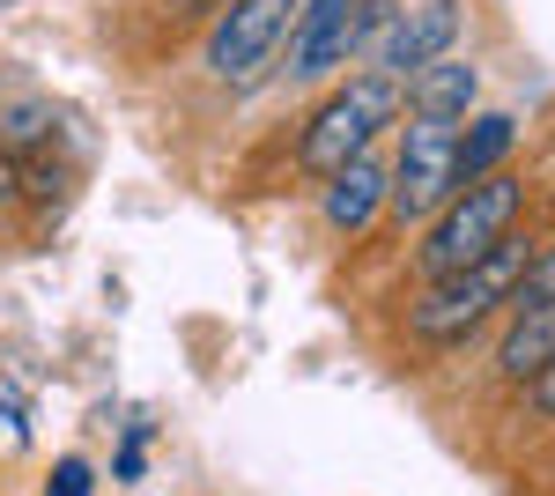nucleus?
<instances>
[{"instance_id": "1", "label": "nucleus", "mask_w": 555, "mask_h": 496, "mask_svg": "<svg viewBox=\"0 0 555 496\" xmlns=\"http://www.w3.org/2000/svg\"><path fill=\"white\" fill-rule=\"evenodd\" d=\"M533 230H512L496 252H481L474 267L460 275H444V282H423L415 296V311H408V341L429 348V356H444V348H467L474 333L489 327V319H504L518 296V275H526V259H533Z\"/></svg>"}, {"instance_id": "2", "label": "nucleus", "mask_w": 555, "mask_h": 496, "mask_svg": "<svg viewBox=\"0 0 555 496\" xmlns=\"http://www.w3.org/2000/svg\"><path fill=\"white\" fill-rule=\"evenodd\" d=\"M400 119H408V82L385 75V67H356L341 89H326L311 104V119L297 133V170L304 178H334L348 156L378 149Z\"/></svg>"}, {"instance_id": "3", "label": "nucleus", "mask_w": 555, "mask_h": 496, "mask_svg": "<svg viewBox=\"0 0 555 496\" xmlns=\"http://www.w3.org/2000/svg\"><path fill=\"white\" fill-rule=\"evenodd\" d=\"M512 230H526V178H512V170H489V178L460 186V193H452V201H444V207L423 222L415 275H423V282H444V275L474 267L481 252H496Z\"/></svg>"}, {"instance_id": "4", "label": "nucleus", "mask_w": 555, "mask_h": 496, "mask_svg": "<svg viewBox=\"0 0 555 496\" xmlns=\"http://www.w3.org/2000/svg\"><path fill=\"white\" fill-rule=\"evenodd\" d=\"M392 201H385V222L400 230H423L437 207L460 193V126L452 119H408L392 126Z\"/></svg>"}, {"instance_id": "5", "label": "nucleus", "mask_w": 555, "mask_h": 496, "mask_svg": "<svg viewBox=\"0 0 555 496\" xmlns=\"http://www.w3.org/2000/svg\"><path fill=\"white\" fill-rule=\"evenodd\" d=\"M289 15L297 0H222L208 15V38H201V75L215 89H259L282 60V38H289Z\"/></svg>"}, {"instance_id": "6", "label": "nucleus", "mask_w": 555, "mask_h": 496, "mask_svg": "<svg viewBox=\"0 0 555 496\" xmlns=\"http://www.w3.org/2000/svg\"><path fill=\"white\" fill-rule=\"evenodd\" d=\"M348 15H356V0H297L274 75L289 89H319L334 75H348Z\"/></svg>"}, {"instance_id": "7", "label": "nucleus", "mask_w": 555, "mask_h": 496, "mask_svg": "<svg viewBox=\"0 0 555 496\" xmlns=\"http://www.w3.org/2000/svg\"><path fill=\"white\" fill-rule=\"evenodd\" d=\"M460 44H467V0H400V15H392V30H385L371 67H385V75L408 82L415 67L452 60Z\"/></svg>"}, {"instance_id": "8", "label": "nucleus", "mask_w": 555, "mask_h": 496, "mask_svg": "<svg viewBox=\"0 0 555 496\" xmlns=\"http://www.w3.org/2000/svg\"><path fill=\"white\" fill-rule=\"evenodd\" d=\"M385 201H392V156L385 149H363L334 178H319V222L334 238H371L385 222Z\"/></svg>"}, {"instance_id": "9", "label": "nucleus", "mask_w": 555, "mask_h": 496, "mask_svg": "<svg viewBox=\"0 0 555 496\" xmlns=\"http://www.w3.org/2000/svg\"><path fill=\"white\" fill-rule=\"evenodd\" d=\"M555 364V296L548 304H518V311H504V333L489 341V371H496V385L504 393H518L533 371H548Z\"/></svg>"}, {"instance_id": "10", "label": "nucleus", "mask_w": 555, "mask_h": 496, "mask_svg": "<svg viewBox=\"0 0 555 496\" xmlns=\"http://www.w3.org/2000/svg\"><path fill=\"white\" fill-rule=\"evenodd\" d=\"M474 104H481V60L467 52H452V60H429L408 75V112L415 119H474Z\"/></svg>"}, {"instance_id": "11", "label": "nucleus", "mask_w": 555, "mask_h": 496, "mask_svg": "<svg viewBox=\"0 0 555 496\" xmlns=\"http://www.w3.org/2000/svg\"><path fill=\"white\" fill-rule=\"evenodd\" d=\"M512 149H518V119L512 112H474V119H460V186L504 170Z\"/></svg>"}, {"instance_id": "12", "label": "nucleus", "mask_w": 555, "mask_h": 496, "mask_svg": "<svg viewBox=\"0 0 555 496\" xmlns=\"http://www.w3.org/2000/svg\"><path fill=\"white\" fill-rule=\"evenodd\" d=\"M60 104H0V149L30 156V149H60Z\"/></svg>"}, {"instance_id": "13", "label": "nucleus", "mask_w": 555, "mask_h": 496, "mask_svg": "<svg viewBox=\"0 0 555 496\" xmlns=\"http://www.w3.org/2000/svg\"><path fill=\"white\" fill-rule=\"evenodd\" d=\"M392 15H400V0H356V15H348V67H371L378 60Z\"/></svg>"}, {"instance_id": "14", "label": "nucleus", "mask_w": 555, "mask_h": 496, "mask_svg": "<svg viewBox=\"0 0 555 496\" xmlns=\"http://www.w3.org/2000/svg\"><path fill=\"white\" fill-rule=\"evenodd\" d=\"M548 296H555V238H541V245H533V259H526V275H518L512 311H518V304H548Z\"/></svg>"}, {"instance_id": "15", "label": "nucleus", "mask_w": 555, "mask_h": 496, "mask_svg": "<svg viewBox=\"0 0 555 496\" xmlns=\"http://www.w3.org/2000/svg\"><path fill=\"white\" fill-rule=\"evenodd\" d=\"M518 415H526V422H541V430H555V364L518 385Z\"/></svg>"}, {"instance_id": "16", "label": "nucleus", "mask_w": 555, "mask_h": 496, "mask_svg": "<svg viewBox=\"0 0 555 496\" xmlns=\"http://www.w3.org/2000/svg\"><path fill=\"white\" fill-rule=\"evenodd\" d=\"M141 467H149V422H133L127 437H119V453H112V474L119 482H141Z\"/></svg>"}, {"instance_id": "17", "label": "nucleus", "mask_w": 555, "mask_h": 496, "mask_svg": "<svg viewBox=\"0 0 555 496\" xmlns=\"http://www.w3.org/2000/svg\"><path fill=\"white\" fill-rule=\"evenodd\" d=\"M96 489V474H89L82 459H60L52 474H44V496H89Z\"/></svg>"}, {"instance_id": "18", "label": "nucleus", "mask_w": 555, "mask_h": 496, "mask_svg": "<svg viewBox=\"0 0 555 496\" xmlns=\"http://www.w3.org/2000/svg\"><path fill=\"white\" fill-rule=\"evenodd\" d=\"M185 8H193V15H215V8H222V0H185Z\"/></svg>"}]
</instances>
